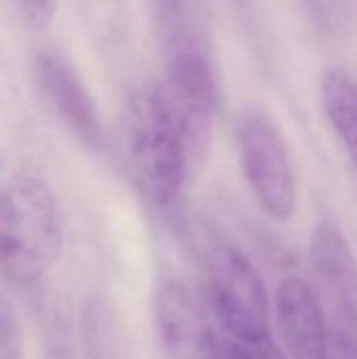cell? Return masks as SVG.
<instances>
[{
    "label": "cell",
    "mask_w": 357,
    "mask_h": 359,
    "mask_svg": "<svg viewBox=\"0 0 357 359\" xmlns=\"http://www.w3.org/2000/svg\"><path fill=\"white\" fill-rule=\"evenodd\" d=\"M196 4H160V32L166 44V76L162 84L173 118L181 130L189 168L206 158L217 118V82L202 46V25Z\"/></svg>",
    "instance_id": "cell-1"
},
{
    "label": "cell",
    "mask_w": 357,
    "mask_h": 359,
    "mask_svg": "<svg viewBox=\"0 0 357 359\" xmlns=\"http://www.w3.org/2000/svg\"><path fill=\"white\" fill-rule=\"evenodd\" d=\"M15 11L32 27H44L53 21L57 4L48 0H23V2H15Z\"/></svg>",
    "instance_id": "cell-11"
},
{
    "label": "cell",
    "mask_w": 357,
    "mask_h": 359,
    "mask_svg": "<svg viewBox=\"0 0 357 359\" xmlns=\"http://www.w3.org/2000/svg\"><path fill=\"white\" fill-rule=\"evenodd\" d=\"M124 160L133 183L154 206H168L181 194L189 160L162 84L141 86L128 101L122 130Z\"/></svg>",
    "instance_id": "cell-2"
},
{
    "label": "cell",
    "mask_w": 357,
    "mask_h": 359,
    "mask_svg": "<svg viewBox=\"0 0 357 359\" xmlns=\"http://www.w3.org/2000/svg\"><path fill=\"white\" fill-rule=\"evenodd\" d=\"M328 359H357V341L343 330L332 332L328 339Z\"/></svg>",
    "instance_id": "cell-13"
},
{
    "label": "cell",
    "mask_w": 357,
    "mask_h": 359,
    "mask_svg": "<svg viewBox=\"0 0 357 359\" xmlns=\"http://www.w3.org/2000/svg\"><path fill=\"white\" fill-rule=\"evenodd\" d=\"M200 263L208 301L229 341L248 351L274 343L265 284L248 257L225 238L202 233Z\"/></svg>",
    "instance_id": "cell-4"
},
{
    "label": "cell",
    "mask_w": 357,
    "mask_h": 359,
    "mask_svg": "<svg viewBox=\"0 0 357 359\" xmlns=\"http://www.w3.org/2000/svg\"><path fill=\"white\" fill-rule=\"evenodd\" d=\"M36 74L44 97L67 130L90 149H99L103 143L99 114L72 63L57 50H44L36 59Z\"/></svg>",
    "instance_id": "cell-7"
},
{
    "label": "cell",
    "mask_w": 357,
    "mask_h": 359,
    "mask_svg": "<svg viewBox=\"0 0 357 359\" xmlns=\"http://www.w3.org/2000/svg\"><path fill=\"white\" fill-rule=\"evenodd\" d=\"M15 343H17V326H15V318L6 305V301L0 294V353H13L15 351Z\"/></svg>",
    "instance_id": "cell-12"
},
{
    "label": "cell",
    "mask_w": 357,
    "mask_h": 359,
    "mask_svg": "<svg viewBox=\"0 0 357 359\" xmlns=\"http://www.w3.org/2000/svg\"><path fill=\"white\" fill-rule=\"evenodd\" d=\"M311 261L316 273L335 303L345 330L357 341V261L341 229L322 221L311 233Z\"/></svg>",
    "instance_id": "cell-9"
},
{
    "label": "cell",
    "mask_w": 357,
    "mask_h": 359,
    "mask_svg": "<svg viewBox=\"0 0 357 359\" xmlns=\"http://www.w3.org/2000/svg\"><path fill=\"white\" fill-rule=\"evenodd\" d=\"M320 97L324 111L337 130L343 147L357 172V84L356 80L339 69L330 67L322 74Z\"/></svg>",
    "instance_id": "cell-10"
},
{
    "label": "cell",
    "mask_w": 357,
    "mask_h": 359,
    "mask_svg": "<svg viewBox=\"0 0 357 359\" xmlns=\"http://www.w3.org/2000/svg\"><path fill=\"white\" fill-rule=\"evenodd\" d=\"M156 328L166 359H219L221 345L208 318L179 280L156 292Z\"/></svg>",
    "instance_id": "cell-6"
},
{
    "label": "cell",
    "mask_w": 357,
    "mask_h": 359,
    "mask_svg": "<svg viewBox=\"0 0 357 359\" xmlns=\"http://www.w3.org/2000/svg\"><path fill=\"white\" fill-rule=\"evenodd\" d=\"M280 334L286 359H328V330L322 307L301 278L282 280L276 297Z\"/></svg>",
    "instance_id": "cell-8"
},
{
    "label": "cell",
    "mask_w": 357,
    "mask_h": 359,
    "mask_svg": "<svg viewBox=\"0 0 357 359\" xmlns=\"http://www.w3.org/2000/svg\"><path fill=\"white\" fill-rule=\"evenodd\" d=\"M244 175L259 206L276 221H288L297 210L292 162L276 124L261 111H248L238 126Z\"/></svg>",
    "instance_id": "cell-5"
},
{
    "label": "cell",
    "mask_w": 357,
    "mask_h": 359,
    "mask_svg": "<svg viewBox=\"0 0 357 359\" xmlns=\"http://www.w3.org/2000/svg\"><path fill=\"white\" fill-rule=\"evenodd\" d=\"M63 248V221L53 189L36 177H15L0 189V271L23 286L38 284Z\"/></svg>",
    "instance_id": "cell-3"
},
{
    "label": "cell",
    "mask_w": 357,
    "mask_h": 359,
    "mask_svg": "<svg viewBox=\"0 0 357 359\" xmlns=\"http://www.w3.org/2000/svg\"><path fill=\"white\" fill-rule=\"evenodd\" d=\"M219 359H257V358H255V355H250L246 349L238 347L236 343H231V341H225V343L221 345Z\"/></svg>",
    "instance_id": "cell-14"
}]
</instances>
